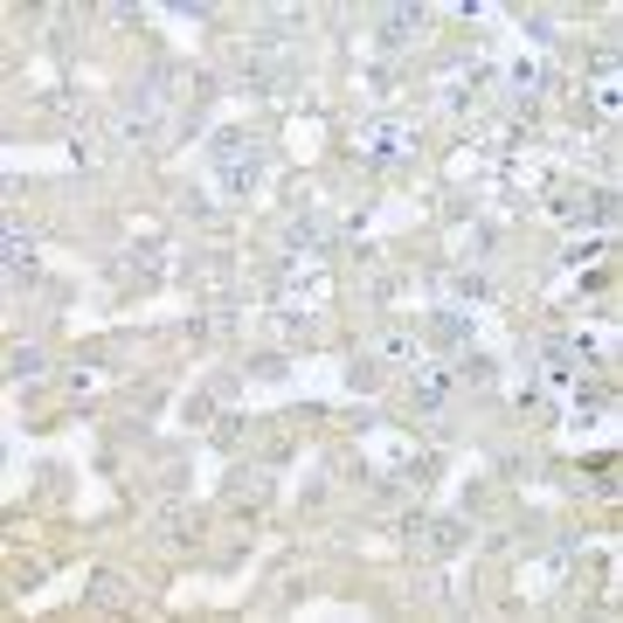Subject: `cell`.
Segmentation results:
<instances>
[{"instance_id":"1","label":"cell","mask_w":623,"mask_h":623,"mask_svg":"<svg viewBox=\"0 0 623 623\" xmlns=\"http://www.w3.org/2000/svg\"><path fill=\"white\" fill-rule=\"evenodd\" d=\"M215 166H222V187H229V195H257L263 160H257V146L242 139V132H222L215 139Z\"/></svg>"},{"instance_id":"2","label":"cell","mask_w":623,"mask_h":623,"mask_svg":"<svg viewBox=\"0 0 623 623\" xmlns=\"http://www.w3.org/2000/svg\"><path fill=\"white\" fill-rule=\"evenodd\" d=\"M415 153V132L402 125V119H374V125H361V160L367 166H402Z\"/></svg>"},{"instance_id":"3","label":"cell","mask_w":623,"mask_h":623,"mask_svg":"<svg viewBox=\"0 0 623 623\" xmlns=\"http://www.w3.org/2000/svg\"><path fill=\"white\" fill-rule=\"evenodd\" d=\"M333 242H339V229H333V215H319V208L285 222V250H291L298 263H306V257H333Z\"/></svg>"},{"instance_id":"4","label":"cell","mask_w":623,"mask_h":623,"mask_svg":"<svg viewBox=\"0 0 623 623\" xmlns=\"http://www.w3.org/2000/svg\"><path fill=\"white\" fill-rule=\"evenodd\" d=\"M367 28H374V42H382V49H409L415 35H429V14L423 8H382Z\"/></svg>"},{"instance_id":"5","label":"cell","mask_w":623,"mask_h":623,"mask_svg":"<svg viewBox=\"0 0 623 623\" xmlns=\"http://www.w3.org/2000/svg\"><path fill=\"white\" fill-rule=\"evenodd\" d=\"M485 84H493V70H485V63H464V70H444L437 98H444L450 111H471V98H485Z\"/></svg>"},{"instance_id":"6","label":"cell","mask_w":623,"mask_h":623,"mask_svg":"<svg viewBox=\"0 0 623 623\" xmlns=\"http://www.w3.org/2000/svg\"><path fill=\"white\" fill-rule=\"evenodd\" d=\"M84 602H90V610H132V582L125 575H90Z\"/></svg>"},{"instance_id":"7","label":"cell","mask_w":623,"mask_h":623,"mask_svg":"<svg viewBox=\"0 0 623 623\" xmlns=\"http://www.w3.org/2000/svg\"><path fill=\"white\" fill-rule=\"evenodd\" d=\"M28 277H35V242L14 229V236H8V285H14V291H28Z\"/></svg>"},{"instance_id":"8","label":"cell","mask_w":623,"mask_h":623,"mask_svg":"<svg viewBox=\"0 0 623 623\" xmlns=\"http://www.w3.org/2000/svg\"><path fill=\"white\" fill-rule=\"evenodd\" d=\"M429 339H437V347H471V319L464 312H437L429 319Z\"/></svg>"},{"instance_id":"9","label":"cell","mask_w":623,"mask_h":623,"mask_svg":"<svg viewBox=\"0 0 623 623\" xmlns=\"http://www.w3.org/2000/svg\"><path fill=\"white\" fill-rule=\"evenodd\" d=\"M415 402H423V409H444V402H450V374H444V367H423V374H415Z\"/></svg>"},{"instance_id":"10","label":"cell","mask_w":623,"mask_h":623,"mask_svg":"<svg viewBox=\"0 0 623 623\" xmlns=\"http://www.w3.org/2000/svg\"><path fill=\"white\" fill-rule=\"evenodd\" d=\"M374 353H382V361H415V339H409V333H388Z\"/></svg>"},{"instance_id":"11","label":"cell","mask_w":623,"mask_h":623,"mask_svg":"<svg viewBox=\"0 0 623 623\" xmlns=\"http://www.w3.org/2000/svg\"><path fill=\"white\" fill-rule=\"evenodd\" d=\"M35 367H42V353H35V347H14V374H22V382H28Z\"/></svg>"}]
</instances>
